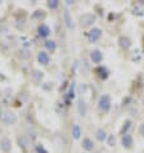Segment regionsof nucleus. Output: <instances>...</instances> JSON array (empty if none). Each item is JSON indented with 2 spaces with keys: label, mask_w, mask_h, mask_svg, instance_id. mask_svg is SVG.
Masks as SVG:
<instances>
[{
  "label": "nucleus",
  "mask_w": 144,
  "mask_h": 153,
  "mask_svg": "<svg viewBox=\"0 0 144 153\" xmlns=\"http://www.w3.org/2000/svg\"><path fill=\"white\" fill-rule=\"evenodd\" d=\"M10 148H12L10 139L8 137L1 138V140H0V149H1L4 153H8V152H10Z\"/></svg>",
  "instance_id": "obj_5"
},
{
  "label": "nucleus",
  "mask_w": 144,
  "mask_h": 153,
  "mask_svg": "<svg viewBox=\"0 0 144 153\" xmlns=\"http://www.w3.org/2000/svg\"><path fill=\"white\" fill-rule=\"evenodd\" d=\"M95 135H96V139L100 140V142H103V140H105V138H107V135H105L104 130H102V129H98V130H96Z\"/></svg>",
  "instance_id": "obj_18"
},
{
  "label": "nucleus",
  "mask_w": 144,
  "mask_h": 153,
  "mask_svg": "<svg viewBox=\"0 0 144 153\" xmlns=\"http://www.w3.org/2000/svg\"><path fill=\"white\" fill-rule=\"evenodd\" d=\"M77 111H79V114H80V116H85L86 112H88L86 104L84 103L82 100H80V102H79V104H77Z\"/></svg>",
  "instance_id": "obj_12"
},
{
  "label": "nucleus",
  "mask_w": 144,
  "mask_h": 153,
  "mask_svg": "<svg viewBox=\"0 0 144 153\" xmlns=\"http://www.w3.org/2000/svg\"><path fill=\"white\" fill-rule=\"evenodd\" d=\"M95 19H96V17L93 13H85V14H82L81 17H80V21H81V25L84 27L91 26V25L95 22Z\"/></svg>",
  "instance_id": "obj_1"
},
{
  "label": "nucleus",
  "mask_w": 144,
  "mask_h": 153,
  "mask_svg": "<svg viewBox=\"0 0 144 153\" xmlns=\"http://www.w3.org/2000/svg\"><path fill=\"white\" fill-rule=\"evenodd\" d=\"M58 5H59L58 0H49L48 1V7L52 8V9H56V8H58Z\"/></svg>",
  "instance_id": "obj_19"
},
{
  "label": "nucleus",
  "mask_w": 144,
  "mask_h": 153,
  "mask_svg": "<svg viewBox=\"0 0 144 153\" xmlns=\"http://www.w3.org/2000/svg\"><path fill=\"white\" fill-rule=\"evenodd\" d=\"M93 147H94V144H93V140H90L89 138H85L82 140V148L86 151H91Z\"/></svg>",
  "instance_id": "obj_15"
},
{
  "label": "nucleus",
  "mask_w": 144,
  "mask_h": 153,
  "mask_svg": "<svg viewBox=\"0 0 144 153\" xmlns=\"http://www.w3.org/2000/svg\"><path fill=\"white\" fill-rule=\"evenodd\" d=\"M18 144L23 148V149H28L30 146H31V142H30V139H28L27 137L22 135V137H19V138H18Z\"/></svg>",
  "instance_id": "obj_8"
},
{
  "label": "nucleus",
  "mask_w": 144,
  "mask_h": 153,
  "mask_svg": "<svg viewBox=\"0 0 144 153\" xmlns=\"http://www.w3.org/2000/svg\"><path fill=\"white\" fill-rule=\"evenodd\" d=\"M49 33H50V28L46 26V25H41V26L39 27V35H40L41 37L49 36Z\"/></svg>",
  "instance_id": "obj_11"
},
{
  "label": "nucleus",
  "mask_w": 144,
  "mask_h": 153,
  "mask_svg": "<svg viewBox=\"0 0 144 153\" xmlns=\"http://www.w3.org/2000/svg\"><path fill=\"white\" fill-rule=\"evenodd\" d=\"M130 124H131L130 121H126V124H125V127H124V129H122V134H124L125 131H126V130H128L129 127H130Z\"/></svg>",
  "instance_id": "obj_21"
},
{
  "label": "nucleus",
  "mask_w": 144,
  "mask_h": 153,
  "mask_svg": "<svg viewBox=\"0 0 144 153\" xmlns=\"http://www.w3.org/2000/svg\"><path fill=\"white\" fill-rule=\"evenodd\" d=\"M90 58L94 63H99V62H102V59H103V56H102V53L99 50H93L90 54Z\"/></svg>",
  "instance_id": "obj_10"
},
{
  "label": "nucleus",
  "mask_w": 144,
  "mask_h": 153,
  "mask_svg": "<svg viewBox=\"0 0 144 153\" xmlns=\"http://www.w3.org/2000/svg\"><path fill=\"white\" fill-rule=\"evenodd\" d=\"M36 152H37V153H48V152L44 149L43 146H36Z\"/></svg>",
  "instance_id": "obj_20"
},
{
  "label": "nucleus",
  "mask_w": 144,
  "mask_h": 153,
  "mask_svg": "<svg viewBox=\"0 0 144 153\" xmlns=\"http://www.w3.org/2000/svg\"><path fill=\"white\" fill-rule=\"evenodd\" d=\"M37 61H39V63H41V65H49V62H50V57L48 56V53H45V52H40L39 54H37Z\"/></svg>",
  "instance_id": "obj_7"
},
{
  "label": "nucleus",
  "mask_w": 144,
  "mask_h": 153,
  "mask_svg": "<svg viewBox=\"0 0 144 153\" xmlns=\"http://www.w3.org/2000/svg\"><path fill=\"white\" fill-rule=\"evenodd\" d=\"M121 143H122V146H124V147H126V148H130L131 146H133V138H131V135H129V134L122 135Z\"/></svg>",
  "instance_id": "obj_9"
},
{
  "label": "nucleus",
  "mask_w": 144,
  "mask_h": 153,
  "mask_svg": "<svg viewBox=\"0 0 144 153\" xmlns=\"http://www.w3.org/2000/svg\"><path fill=\"white\" fill-rule=\"evenodd\" d=\"M0 113H1V111H0Z\"/></svg>",
  "instance_id": "obj_23"
},
{
  "label": "nucleus",
  "mask_w": 144,
  "mask_h": 153,
  "mask_svg": "<svg viewBox=\"0 0 144 153\" xmlns=\"http://www.w3.org/2000/svg\"><path fill=\"white\" fill-rule=\"evenodd\" d=\"M139 130H140V133H142V134H144V124L140 126V129H139Z\"/></svg>",
  "instance_id": "obj_22"
},
{
  "label": "nucleus",
  "mask_w": 144,
  "mask_h": 153,
  "mask_svg": "<svg viewBox=\"0 0 144 153\" xmlns=\"http://www.w3.org/2000/svg\"><path fill=\"white\" fill-rule=\"evenodd\" d=\"M72 135H73L75 139H79L80 135H81V129H80V126L77 124L73 125V127H72Z\"/></svg>",
  "instance_id": "obj_16"
},
{
  "label": "nucleus",
  "mask_w": 144,
  "mask_h": 153,
  "mask_svg": "<svg viewBox=\"0 0 144 153\" xmlns=\"http://www.w3.org/2000/svg\"><path fill=\"white\" fill-rule=\"evenodd\" d=\"M31 77H32V80H33V81H36V82H40L41 80H43L44 75H43V72H40V71L35 70V71H32V74H31Z\"/></svg>",
  "instance_id": "obj_13"
},
{
  "label": "nucleus",
  "mask_w": 144,
  "mask_h": 153,
  "mask_svg": "<svg viewBox=\"0 0 144 153\" xmlns=\"http://www.w3.org/2000/svg\"><path fill=\"white\" fill-rule=\"evenodd\" d=\"M1 120H3V122L5 125H13V124H16V121H17V116H16L14 112L7 111V112H4Z\"/></svg>",
  "instance_id": "obj_3"
},
{
  "label": "nucleus",
  "mask_w": 144,
  "mask_h": 153,
  "mask_svg": "<svg viewBox=\"0 0 144 153\" xmlns=\"http://www.w3.org/2000/svg\"><path fill=\"white\" fill-rule=\"evenodd\" d=\"M63 21H65V25L67 26L68 30L75 28V25H73V22H72V18H71V14H70V10L67 9V8L63 10Z\"/></svg>",
  "instance_id": "obj_4"
},
{
  "label": "nucleus",
  "mask_w": 144,
  "mask_h": 153,
  "mask_svg": "<svg viewBox=\"0 0 144 153\" xmlns=\"http://www.w3.org/2000/svg\"><path fill=\"white\" fill-rule=\"evenodd\" d=\"M100 35H102V31L99 28H93V30H90V31L88 32V39H89L90 42H94V41H96L99 39Z\"/></svg>",
  "instance_id": "obj_6"
},
{
  "label": "nucleus",
  "mask_w": 144,
  "mask_h": 153,
  "mask_svg": "<svg viewBox=\"0 0 144 153\" xmlns=\"http://www.w3.org/2000/svg\"><path fill=\"white\" fill-rule=\"evenodd\" d=\"M45 46L48 50H50V52H54V50L57 49V44H56V41H53V40L45 41Z\"/></svg>",
  "instance_id": "obj_17"
},
{
  "label": "nucleus",
  "mask_w": 144,
  "mask_h": 153,
  "mask_svg": "<svg viewBox=\"0 0 144 153\" xmlns=\"http://www.w3.org/2000/svg\"><path fill=\"white\" fill-rule=\"evenodd\" d=\"M118 42H120V46H121V48H124V49H129L130 45H131L130 40L128 39V37H124V36H121L120 39H118Z\"/></svg>",
  "instance_id": "obj_14"
},
{
  "label": "nucleus",
  "mask_w": 144,
  "mask_h": 153,
  "mask_svg": "<svg viewBox=\"0 0 144 153\" xmlns=\"http://www.w3.org/2000/svg\"><path fill=\"white\" fill-rule=\"evenodd\" d=\"M99 108L104 112L109 111V108H111V98H109V95L104 94L99 98Z\"/></svg>",
  "instance_id": "obj_2"
}]
</instances>
